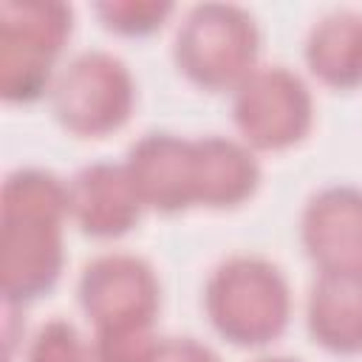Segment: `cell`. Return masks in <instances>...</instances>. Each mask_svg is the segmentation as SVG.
I'll return each instance as SVG.
<instances>
[{
	"mask_svg": "<svg viewBox=\"0 0 362 362\" xmlns=\"http://www.w3.org/2000/svg\"><path fill=\"white\" fill-rule=\"evenodd\" d=\"M204 311L226 342L260 348L286 331L291 288L277 263L260 255H232L209 272Z\"/></svg>",
	"mask_w": 362,
	"mask_h": 362,
	"instance_id": "6da1fadb",
	"label": "cell"
},
{
	"mask_svg": "<svg viewBox=\"0 0 362 362\" xmlns=\"http://www.w3.org/2000/svg\"><path fill=\"white\" fill-rule=\"evenodd\" d=\"M260 31L235 3H198L175 28L173 59L178 71L206 90H235L255 68Z\"/></svg>",
	"mask_w": 362,
	"mask_h": 362,
	"instance_id": "7a4b0ae2",
	"label": "cell"
},
{
	"mask_svg": "<svg viewBox=\"0 0 362 362\" xmlns=\"http://www.w3.org/2000/svg\"><path fill=\"white\" fill-rule=\"evenodd\" d=\"M71 6L37 0L0 3V96L34 102L54 85V62L71 37Z\"/></svg>",
	"mask_w": 362,
	"mask_h": 362,
	"instance_id": "3957f363",
	"label": "cell"
},
{
	"mask_svg": "<svg viewBox=\"0 0 362 362\" xmlns=\"http://www.w3.org/2000/svg\"><path fill=\"white\" fill-rule=\"evenodd\" d=\"M136 105V82L130 68L110 51L90 48L71 57L51 85V107L57 122L85 139L119 130Z\"/></svg>",
	"mask_w": 362,
	"mask_h": 362,
	"instance_id": "277c9868",
	"label": "cell"
},
{
	"mask_svg": "<svg viewBox=\"0 0 362 362\" xmlns=\"http://www.w3.org/2000/svg\"><path fill=\"white\" fill-rule=\"evenodd\" d=\"M232 119L255 150L300 144L314 124V96L305 79L286 65H257L232 90Z\"/></svg>",
	"mask_w": 362,
	"mask_h": 362,
	"instance_id": "5b68a950",
	"label": "cell"
},
{
	"mask_svg": "<svg viewBox=\"0 0 362 362\" xmlns=\"http://www.w3.org/2000/svg\"><path fill=\"white\" fill-rule=\"evenodd\" d=\"M76 300L93 328L124 322H156L161 286L153 266L130 252H105L85 263Z\"/></svg>",
	"mask_w": 362,
	"mask_h": 362,
	"instance_id": "8992f818",
	"label": "cell"
},
{
	"mask_svg": "<svg viewBox=\"0 0 362 362\" xmlns=\"http://www.w3.org/2000/svg\"><path fill=\"white\" fill-rule=\"evenodd\" d=\"M300 240L320 274L362 277V187L331 184L300 215Z\"/></svg>",
	"mask_w": 362,
	"mask_h": 362,
	"instance_id": "52a82bcc",
	"label": "cell"
},
{
	"mask_svg": "<svg viewBox=\"0 0 362 362\" xmlns=\"http://www.w3.org/2000/svg\"><path fill=\"white\" fill-rule=\"evenodd\" d=\"M62 266V223L0 218V291L6 305L23 308V303L48 294Z\"/></svg>",
	"mask_w": 362,
	"mask_h": 362,
	"instance_id": "ba28073f",
	"label": "cell"
},
{
	"mask_svg": "<svg viewBox=\"0 0 362 362\" xmlns=\"http://www.w3.org/2000/svg\"><path fill=\"white\" fill-rule=\"evenodd\" d=\"M124 170L144 204L156 212H181L195 204V144L167 130L144 133L124 158Z\"/></svg>",
	"mask_w": 362,
	"mask_h": 362,
	"instance_id": "9c48e42d",
	"label": "cell"
},
{
	"mask_svg": "<svg viewBox=\"0 0 362 362\" xmlns=\"http://www.w3.org/2000/svg\"><path fill=\"white\" fill-rule=\"evenodd\" d=\"M141 198L124 164L93 161L68 181V218L90 238H119L141 218Z\"/></svg>",
	"mask_w": 362,
	"mask_h": 362,
	"instance_id": "30bf717a",
	"label": "cell"
},
{
	"mask_svg": "<svg viewBox=\"0 0 362 362\" xmlns=\"http://www.w3.org/2000/svg\"><path fill=\"white\" fill-rule=\"evenodd\" d=\"M195 144V204L232 209L249 201L260 184V164L246 141L226 136L192 139Z\"/></svg>",
	"mask_w": 362,
	"mask_h": 362,
	"instance_id": "8fae6325",
	"label": "cell"
},
{
	"mask_svg": "<svg viewBox=\"0 0 362 362\" xmlns=\"http://www.w3.org/2000/svg\"><path fill=\"white\" fill-rule=\"evenodd\" d=\"M305 325L317 345L331 354H362V277L317 274Z\"/></svg>",
	"mask_w": 362,
	"mask_h": 362,
	"instance_id": "7c38bea8",
	"label": "cell"
},
{
	"mask_svg": "<svg viewBox=\"0 0 362 362\" xmlns=\"http://www.w3.org/2000/svg\"><path fill=\"white\" fill-rule=\"evenodd\" d=\"M303 57L308 71L328 88L362 85V14L339 8L320 17L305 37Z\"/></svg>",
	"mask_w": 362,
	"mask_h": 362,
	"instance_id": "4fadbf2b",
	"label": "cell"
},
{
	"mask_svg": "<svg viewBox=\"0 0 362 362\" xmlns=\"http://www.w3.org/2000/svg\"><path fill=\"white\" fill-rule=\"evenodd\" d=\"M0 218L57 221L68 218V184L42 167H20L6 175L0 192Z\"/></svg>",
	"mask_w": 362,
	"mask_h": 362,
	"instance_id": "5bb4252c",
	"label": "cell"
},
{
	"mask_svg": "<svg viewBox=\"0 0 362 362\" xmlns=\"http://www.w3.org/2000/svg\"><path fill=\"white\" fill-rule=\"evenodd\" d=\"M161 337L153 322H124L93 328L90 359L93 362H153Z\"/></svg>",
	"mask_w": 362,
	"mask_h": 362,
	"instance_id": "9a60e30c",
	"label": "cell"
},
{
	"mask_svg": "<svg viewBox=\"0 0 362 362\" xmlns=\"http://www.w3.org/2000/svg\"><path fill=\"white\" fill-rule=\"evenodd\" d=\"M23 362H93V359H90V345H85L76 325L62 317H54L37 328V334L25 348Z\"/></svg>",
	"mask_w": 362,
	"mask_h": 362,
	"instance_id": "2e32d148",
	"label": "cell"
},
{
	"mask_svg": "<svg viewBox=\"0 0 362 362\" xmlns=\"http://www.w3.org/2000/svg\"><path fill=\"white\" fill-rule=\"evenodd\" d=\"M96 14L116 34L144 37V34H153L173 14V3H164V0H105V3H96Z\"/></svg>",
	"mask_w": 362,
	"mask_h": 362,
	"instance_id": "e0dca14e",
	"label": "cell"
},
{
	"mask_svg": "<svg viewBox=\"0 0 362 362\" xmlns=\"http://www.w3.org/2000/svg\"><path fill=\"white\" fill-rule=\"evenodd\" d=\"M153 362H221V356L195 337H164Z\"/></svg>",
	"mask_w": 362,
	"mask_h": 362,
	"instance_id": "ac0fdd59",
	"label": "cell"
},
{
	"mask_svg": "<svg viewBox=\"0 0 362 362\" xmlns=\"http://www.w3.org/2000/svg\"><path fill=\"white\" fill-rule=\"evenodd\" d=\"M255 362H300V359H294V356H260Z\"/></svg>",
	"mask_w": 362,
	"mask_h": 362,
	"instance_id": "d6986e66",
	"label": "cell"
}]
</instances>
